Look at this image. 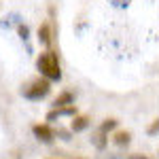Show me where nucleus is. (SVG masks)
<instances>
[{"label":"nucleus","mask_w":159,"mask_h":159,"mask_svg":"<svg viewBox=\"0 0 159 159\" xmlns=\"http://www.w3.org/2000/svg\"><path fill=\"white\" fill-rule=\"evenodd\" d=\"M36 68L43 79L47 81H61V68H60V60H57V53L53 51H45L40 53L36 60Z\"/></svg>","instance_id":"1"},{"label":"nucleus","mask_w":159,"mask_h":159,"mask_svg":"<svg viewBox=\"0 0 159 159\" xmlns=\"http://www.w3.org/2000/svg\"><path fill=\"white\" fill-rule=\"evenodd\" d=\"M51 91V83L47 81V79H43V76H38V79H34L30 85H25L24 89H21V96H24L25 100H32V102H38V100L47 98Z\"/></svg>","instance_id":"2"},{"label":"nucleus","mask_w":159,"mask_h":159,"mask_svg":"<svg viewBox=\"0 0 159 159\" xmlns=\"http://www.w3.org/2000/svg\"><path fill=\"white\" fill-rule=\"evenodd\" d=\"M32 134L36 136V140L45 142V144H51L55 140V132L51 129V125H47V123H36L32 127Z\"/></svg>","instance_id":"3"},{"label":"nucleus","mask_w":159,"mask_h":159,"mask_svg":"<svg viewBox=\"0 0 159 159\" xmlns=\"http://www.w3.org/2000/svg\"><path fill=\"white\" fill-rule=\"evenodd\" d=\"M61 117H76V106H66V108H53L47 112V121H55Z\"/></svg>","instance_id":"4"},{"label":"nucleus","mask_w":159,"mask_h":159,"mask_svg":"<svg viewBox=\"0 0 159 159\" xmlns=\"http://www.w3.org/2000/svg\"><path fill=\"white\" fill-rule=\"evenodd\" d=\"M66 106H74V96L70 91H61L60 96L53 100V108H66Z\"/></svg>","instance_id":"5"},{"label":"nucleus","mask_w":159,"mask_h":159,"mask_svg":"<svg viewBox=\"0 0 159 159\" xmlns=\"http://www.w3.org/2000/svg\"><path fill=\"white\" fill-rule=\"evenodd\" d=\"M87 127H89V119H87L85 115H76L72 119V123H70V129H72L74 134L76 132H85Z\"/></svg>","instance_id":"6"},{"label":"nucleus","mask_w":159,"mask_h":159,"mask_svg":"<svg viewBox=\"0 0 159 159\" xmlns=\"http://www.w3.org/2000/svg\"><path fill=\"white\" fill-rule=\"evenodd\" d=\"M38 43L45 45V47L51 45V28H49V24H43L40 28H38Z\"/></svg>","instance_id":"7"},{"label":"nucleus","mask_w":159,"mask_h":159,"mask_svg":"<svg viewBox=\"0 0 159 159\" xmlns=\"http://www.w3.org/2000/svg\"><path fill=\"white\" fill-rule=\"evenodd\" d=\"M129 140H132V134H129V132H117V134L112 136V142H115L117 147H127Z\"/></svg>","instance_id":"8"},{"label":"nucleus","mask_w":159,"mask_h":159,"mask_svg":"<svg viewBox=\"0 0 159 159\" xmlns=\"http://www.w3.org/2000/svg\"><path fill=\"white\" fill-rule=\"evenodd\" d=\"M147 132H148V136H155V134H159V119H157L155 123H153V125H148V129H147Z\"/></svg>","instance_id":"9"},{"label":"nucleus","mask_w":159,"mask_h":159,"mask_svg":"<svg viewBox=\"0 0 159 159\" xmlns=\"http://www.w3.org/2000/svg\"><path fill=\"white\" fill-rule=\"evenodd\" d=\"M19 36H21V38H28V28H25V25H21V28H19Z\"/></svg>","instance_id":"10"},{"label":"nucleus","mask_w":159,"mask_h":159,"mask_svg":"<svg viewBox=\"0 0 159 159\" xmlns=\"http://www.w3.org/2000/svg\"><path fill=\"white\" fill-rule=\"evenodd\" d=\"M127 159H148V157H144V155H129Z\"/></svg>","instance_id":"11"}]
</instances>
